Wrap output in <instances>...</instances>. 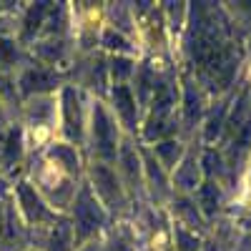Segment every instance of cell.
<instances>
[{
	"mask_svg": "<svg viewBox=\"0 0 251 251\" xmlns=\"http://www.w3.org/2000/svg\"><path fill=\"white\" fill-rule=\"evenodd\" d=\"M93 133H96V143L103 156H113V128H111V121L106 116L100 106H96L93 111Z\"/></svg>",
	"mask_w": 251,
	"mask_h": 251,
	"instance_id": "obj_2",
	"label": "cell"
},
{
	"mask_svg": "<svg viewBox=\"0 0 251 251\" xmlns=\"http://www.w3.org/2000/svg\"><path fill=\"white\" fill-rule=\"evenodd\" d=\"M50 158L63 161L68 171H75V169H78V158H75V153H73L71 146H55V149H50Z\"/></svg>",
	"mask_w": 251,
	"mask_h": 251,
	"instance_id": "obj_9",
	"label": "cell"
},
{
	"mask_svg": "<svg viewBox=\"0 0 251 251\" xmlns=\"http://www.w3.org/2000/svg\"><path fill=\"white\" fill-rule=\"evenodd\" d=\"M128 66H131L128 60H118V63H116V71H118V75H126V73H128V71H131Z\"/></svg>",
	"mask_w": 251,
	"mask_h": 251,
	"instance_id": "obj_22",
	"label": "cell"
},
{
	"mask_svg": "<svg viewBox=\"0 0 251 251\" xmlns=\"http://www.w3.org/2000/svg\"><path fill=\"white\" fill-rule=\"evenodd\" d=\"M178 153H181V151H178V146H176V143H171V141H166V143H161V146H158V156H161L166 163H169V166H171V163H176Z\"/></svg>",
	"mask_w": 251,
	"mask_h": 251,
	"instance_id": "obj_13",
	"label": "cell"
},
{
	"mask_svg": "<svg viewBox=\"0 0 251 251\" xmlns=\"http://www.w3.org/2000/svg\"><path fill=\"white\" fill-rule=\"evenodd\" d=\"M15 58V48L10 40H0V63H10Z\"/></svg>",
	"mask_w": 251,
	"mask_h": 251,
	"instance_id": "obj_17",
	"label": "cell"
},
{
	"mask_svg": "<svg viewBox=\"0 0 251 251\" xmlns=\"http://www.w3.org/2000/svg\"><path fill=\"white\" fill-rule=\"evenodd\" d=\"M20 86H23L25 93H33V91H48L55 86V75L48 73V71H28L20 80Z\"/></svg>",
	"mask_w": 251,
	"mask_h": 251,
	"instance_id": "obj_4",
	"label": "cell"
},
{
	"mask_svg": "<svg viewBox=\"0 0 251 251\" xmlns=\"http://www.w3.org/2000/svg\"><path fill=\"white\" fill-rule=\"evenodd\" d=\"M93 178H96V186H98V191L106 196L108 201L113 196H118V188H116V178L108 169H103V166H96V171H93Z\"/></svg>",
	"mask_w": 251,
	"mask_h": 251,
	"instance_id": "obj_6",
	"label": "cell"
},
{
	"mask_svg": "<svg viewBox=\"0 0 251 251\" xmlns=\"http://www.w3.org/2000/svg\"><path fill=\"white\" fill-rule=\"evenodd\" d=\"M43 15H46V3H38V5H33V8L28 10V18H25V30H23V35H25V38H30V35L40 28V23H43Z\"/></svg>",
	"mask_w": 251,
	"mask_h": 251,
	"instance_id": "obj_8",
	"label": "cell"
},
{
	"mask_svg": "<svg viewBox=\"0 0 251 251\" xmlns=\"http://www.w3.org/2000/svg\"><path fill=\"white\" fill-rule=\"evenodd\" d=\"M178 241H181V251H194L196 249V241L183 231H178Z\"/></svg>",
	"mask_w": 251,
	"mask_h": 251,
	"instance_id": "obj_20",
	"label": "cell"
},
{
	"mask_svg": "<svg viewBox=\"0 0 251 251\" xmlns=\"http://www.w3.org/2000/svg\"><path fill=\"white\" fill-rule=\"evenodd\" d=\"M199 199H201V206H203V211H206V214H214V211H216L219 191H216V186H214V183H206V186L201 188Z\"/></svg>",
	"mask_w": 251,
	"mask_h": 251,
	"instance_id": "obj_10",
	"label": "cell"
},
{
	"mask_svg": "<svg viewBox=\"0 0 251 251\" xmlns=\"http://www.w3.org/2000/svg\"><path fill=\"white\" fill-rule=\"evenodd\" d=\"M20 136H18V131H13L10 133V138H8V146H5V153H8V158H15L18 153H20Z\"/></svg>",
	"mask_w": 251,
	"mask_h": 251,
	"instance_id": "obj_18",
	"label": "cell"
},
{
	"mask_svg": "<svg viewBox=\"0 0 251 251\" xmlns=\"http://www.w3.org/2000/svg\"><path fill=\"white\" fill-rule=\"evenodd\" d=\"M196 169H194V163H186L183 169L178 171V181L183 183V186H196V174H194Z\"/></svg>",
	"mask_w": 251,
	"mask_h": 251,
	"instance_id": "obj_15",
	"label": "cell"
},
{
	"mask_svg": "<svg viewBox=\"0 0 251 251\" xmlns=\"http://www.w3.org/2000/svg\"><path fill=\"white\" fill-rule=\"evenodd\" d=\"M116 106L121 111V116L126 118V123H133V116H136V103H133V96L126 86H118L116 88Z\"/></svg>",
	"mask_w": 251,
	"mask_h": 251,
	"instance_id": "obj_7",
	"label": "cell"
},
{
	"mask_svg": "<svg viewBox=\"0 0 251 251\" xmlns=\"http://www.w3.org/2000/svg\"><path fill=\"white\" fill-rule=\"evenodd\" d=\"M103 216L98 211L96 201L91 199L88 191H80L78 201H75V226H78V239H86L91 231H96V228L100 226Z\"/></svg>",
	"mask_w": 251,
	"mask_h": 251,
	"instance_id": "obj_1",
	"label": "cell"
},
{
	"mask_svg": "<svg viewBox=\"0 0 251 251\" xmlns=\"http://www.w3.org/2000/svg\"><path fill=\"white\" fill-rule=\"evenodd\" d=\"M123 163H126V171H128L131 176L138 174V161H136V156H133L131 149H123Z\"/></svg>",
	"mask_w": 251,
	"mask_h": 251,
	"instance_id": "obj_16",
	"label": "cell"
},
{
	"mask_svg": "<svg viewBox=\"0 0 251 251\" xmlns=\"http://www.w3.org/2000/svg\"><path fill=\"white\" fill-rule=\"evenodd\" d=\"M50 246H53V251H66L68 249V224H60L55 228V234L50 239Z\"/></svg>",
	"mask_w": 251,
	"mask_h": 251,
	"instance_id": "obj_11",
	"label": "cell"
},
{
	"mask_svg": "<svg viewBox=\"0 0 251 251\" xmlns=\"http://www.w3.org/2000/svg\"><path fill=\"white\" fill-rule=\"evenodd\" d=\"M63 111H66V133H68V138H78L80 136V116H78L75 93L71 88L63 93Z\"/></svg>",
	"mask_w": 251,
	"mask_h": 251,
	"instance_id": "obj_3",
	"label": "cell"
},
{
	"mask_svg": "<svg viewBox=\"0 0 251 251\" xmlns=\"http://www.w3.org/2000/svg\"><path fill=\"white\" fill-rule=\"evenodd\" d=\"M20 201H23V206H25V214L30 216V219H46L48 214H46V208H43V203H40V199L33 194V188L28 186V183H23L20 186Z\"/></svg>",
	"mask_w": 251,
	"mask_h": 251,
	"instance_id": "obj_5",
	"label": "cell"
},
{
	"mask_svg": "<svg viewBox=\"0 0 251 251\" xmlns=\"http://www.w3.org/2000/svg\"><path fill=\"white\" fill-rule=\"evenodd\" d=\"M199 116V98L194 96V88H186V118L194 121Z\"/></svg>",
	"mask_w": 251,
	"mask_h": 251,
	"instance_id": "obj_14",
	"label": "cell"
},
{
	"mask_svg": "<svg viewBox=\"0 0 251 251\" xmlns=\"http://www.w3.org/2000/svg\"><path fill=\"white\" fill-rule=\"evenodd\" d=\"M203 163H206V171H208V174H211V171H214V163L219 166V158H216L214 153H206V158H203Z\"/></svg>",
	"mask_w": 251,
	"mask_h": 251,
	"instance_id": "obj_21",
	"label": "cell"
},
{
	"mask_svg": "<svg viewBox=\"0 0 251 251\" xmlns=\"http://www.w3.org/2000/svg\"><path fill=\"white\" fill-rule=\"evenodd\" d=\"M103 40H106L108 48H126V40H123L121 35H116L113 30H108L106 35H103Z\"/></svg>",
	"mask_w": 251,
	"mask_h": 251,
	"instance_id": "obj_19",
	"label": "cell"
},
{
	"mask_svg": "<svg viewBox=\"0 0 251 251\" xmlns=\"http://www.w3.org/2000/svg\"><path fill=\"white\" fill-rule=\"evenodd\" d=\"M224 113H226V108L221 106V108H219V111L211 116V121H208V126H206V138H208V141L219 136V131H221V123H224Z\"/></svg>",
	"mask_w": 251,
	"mask_h": 251,
	"instance_id": "obj_12",
	"label": "cell"
}]
</instances>
